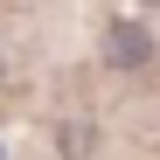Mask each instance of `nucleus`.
<instances>
[{"label": "nucleus", "mask_w": 160, "mask_h": 160, "mask_svg": "<svg viewBox=\"0 0 160 160\" xmlns=\"http://www.w3.org/2000/svg\"><path fill=\"white\" fill-rule=\"evenodd\" d=\"M112 63L118 70H146L153 63V35L139 28V21H112Z\"/></svg>", "instance_id": "obj_1"}]
</instances>
